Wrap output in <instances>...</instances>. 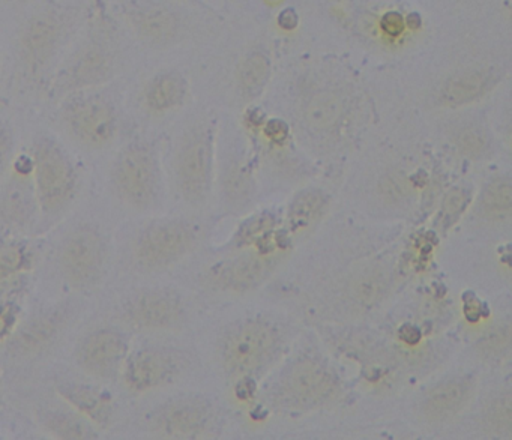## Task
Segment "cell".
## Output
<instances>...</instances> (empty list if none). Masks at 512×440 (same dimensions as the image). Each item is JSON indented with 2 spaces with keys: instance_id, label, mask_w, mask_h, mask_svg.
Segmentation results:
<instances>
[{
  "instance_id": "obj_1",
  "label": "cell",
  "mask_w": 512,
  "mask_h": 440,
  "mask_svg": "<svg viewBox=\"0 0 512 440\" xmlns=\"http://www.w3.org/2000/svg\"><path fill=\"white\" fill-rule=\"evenodd\" d=\"M76 22V14L67 8H46L29 16L17 35L22 70L32 77L47 73L70 41Z\"/></svg>"
},
{
  "instance_id": "obj_2",
  "label": "cell",
  "mask_w": 512,
  "mask_h": 440,
  "mask_svg": "<svg viewBox=\"0 0 512 440\" xmlns=\"http://www.w3.org/2000/svg\"><path fill=\"white\" fill-rule=\"evenodd\" d=\"M118 46L110 35L95 32L83 38L56 71L53 91L62 98L95 91L118 74Z\"/></svg>"
},
{
  "instance_id": "obj_3",
  "label": "cell",
  "mask_w": 512,
  "mask_h": 440,
  "mask_svg": "<svg viewBox=\"0 0 512 440\" xmlns=\"http://www.w3.org/2000/svg\"><path fill=\"white\" fill-rule=\"evenodd\" d=\"M61 122L74 142L92 151L109 146L119 130L115 104L97 89L64 97Z\"/></svg>"
},
{
  "instance_id": "obj_4",
  "label": "cell",
  "mask_w": 512,
  "mask_h": 440,
  "mask_svg": "<svg viewBox=\"0 0 512 440\" xmlns=\"http://www.w3.org/2000/svg\"><path fill=\"white\" fill-rule=\"evenodd\" d=\"M37 199L44 214L64 211L77 190V173L65 149L52 137L35 140L32 149Z\"/></svg>"
},
{
  "instance_id": "obj_5",
  "label": "cell",
  "mask_w": 512,
  "mask_h": 440,
  "mask_svg": "<svg viewBox=\"0 0 512 440\" xmlns=\"http://www.w3.org/2000/svg\"><path fill=\"white\" fill-rule=\"evenodd\" d=\"M113 187L122 200L136 209H146L157 199L160 167L157 154L148 143H131L116 157Z\"/></svg>"
},
{
  "instance_id": "obj_6",
  "label": "cell",
  "mask_w": 512,
  "mask_h": 440,
  "mask_svg": "<svg viewBox=\"0 0 512 440\" xmlns=\"http://www.w3.org/2000/svg\"><path fill=\"white\" fill-rule=\"evenodd\" d=\"M277 332L268 323L245 322L227 332L221 343L224 367L233 374H251L265 367L278 349Z\"/></svg>"
},
{
  "instance_id": "obj_7",
  "label": "cell",
  "mask_w": 512,
  "mask_h": 440,
  "mask_svg": "<svg viewBox=\"0 0 512 440\" xmlns=\"http://www.w3.org/2000/svg\"><path fill=\"white\" fill-rule=\"evenodd\" d=\"M212 140L203 125L191 128L176 152V182L191 205L205 202L211 184Z\"/></svg>"
},
{
  "instance_id": "obj_8",
  "label": "cell",
  "mask_w": 512,
  "mask_h": 440,
  "mask_svg": "<svg viewBox=\"0 0 512 440\" xmlns=\"http://www.w3.org/2000/svg\"><path fill=\"white\" fill-rule=\"evenodd\" d=\"M335 374L319 361H299L293 365L278 388L281 406L292 410H310L323 406L337 394Z\"/></svg>"
},
{
  "instance_id": "obj_9",
  "label": "cell",
  "mask_w": 512,
  "mask_h": 440,
  "mask_svg": "<svg viewBox=\"0 0 512 440\" xmlns=\"http://www.w3.org/2000/svg\"><path fill=\"white\" fill-rule=\"evenodd\" d=\"M196 241L193 227L182 221L155 223L140 233L134 247L137 263L145 269H163L181 260Z\"/></svg>"
},
{
  "instance_id": "obj_10",
  "label": "cell",
  "mask_w": 512,
  "mask_h": 440,
  "mask_svg": "<svg viewBox=\"0 0 512 440\" xmlns=\"http://www.w3.org/2000/svg\"><path fill=\"white\" fill-rule=\"evenodd\" d=\"M62 272L71 286L89 289L103 275L106 244L97 230L82 227L65 241L61 253Z\"/></svg>"
},
{
  "instance_id": "obj_11",
  "label": "cell",
  "mask_w": 512,
  "mask_h": 440,
  "mask_svg": "<svg viewBox=\"0 0 512 440\" xmlns=\"http://www.w3.org/2000/svg\"><path fill=\"white\" fill-rule=\"evenodd\" d=\"M121 17L128 31L145 46H169L181 32L176 13L152 0H127L121 5Z\"/></svg>"
},
{
  "instance_id": "obj_12",
  "label": "cell",
  "mask_w": 512,
  "mask_h": 440,
  "mask_svg": "<svg viewBox=\"0 0 512 440\" xmlns=\"http://www.w3.org/2000/svg\"><path fill=\"white\" fill-rule=\"evenodd\" d=\"M211 407L197 398H182L161 407L152 419V431L163 439H197L211 428Z\"/></svg>"
},
{
  "instance_id": "obj_13",
  "label": "cell",
  "mask_w": 512,
  "mask_h": 440,
  "mask_svg": "<svg viewBox=\"0 0 512 440\" xmlns=\"http://www.w3.org/2000/svg\"><path fill=\"white\" fill-rule=\"evenodd\" d=\"M179 371V358L161 349H142L125 359L122 373L125 385L137 394L160 388Z\"/></svg>"
},
{
  "instance_id": "obj_14",
  "label": "cell",
  "mask_w": 512,
  "mask_h": 440,
  "mask_svg": "<svg viewBox=\"0 0 512 440\" xmlns=\"http://www.w3.org/2000/svg\"><path fill=\"white\" fill-rule=\"evenodd\" d=\"M128 343L115 329H100L85 338L79 350V361L89 374L101 379L116 376L124 367Z\"/></svg>"
},
{
  "instance_id": "obj_15",
  "label": "cell",
  "mask_w": 512,
  "mask_h": 440,
  "mask_svg": "<svg viewBox=\"0 0 512 440\" xmlns=\"http://www.w3.org/2000/svg\"><path fill=\"white\" fill-rule=\"evenodd\" d=\"M182 314L181 299L167 290H146L134 296L125 307V317L131 325L151 331L172 328Z\"/></svg>"
},
{
  "instance_id": "obj_16",
  "label": "cell",
  "mask_w": 512,
  "mask_h": 440,
  "mask_svg": "<svg viewBox=\"0 0 512 440\" xmlns=\"http://www.w3.org/2000/svg\"><path fill=\"white\" fill-rule=\"evenodd\" d=\"M472 385L464 379H452L434 386L422 401V413L430 422H443L457 416L469 403Z\"/></svg>"
},
{
  "instance_id": "obj_17",
  "label": "cell",
  "mask_w": 512,
  "mask_h": 440,
  "mask_svg": "<svg viewBox=\"0 0 512 440\" xmlns=\"http://www.w3.org/2000/svg\"><path fill=\"white\" fill-rule=\"evenodd\" d=\"M187 97V82L176 71H161L148 80L142 101L146 112L161 116L178 109Z\"/></svg>"
},
{
  "instance_id": "obj_18",
  "label": "cell",
  "mask_w": 512,
  "mask_h": 440,
  "mask_svg": "<svg viewBox=\"0 0 512 440\" xmlns=\"http://www.w3.org/2000/svg\"><path fill=\"white\" fill-rule=\"evenodd\" d=\"M499 82V73L491 70L469 71L452 77L440 91V103L446 107L469 106L481 100Z\"/></svg>"
},
{
  "instance_id": "obj_19",
  "label": "cell",
  "mask_w": 512,
  "mask_h": 440,
  "mask_svg": "<svg viewBox=\"0 0 512 440\" xmlns=\"http://www.w3.org/2000/svg\"><path fill=\"white\" fill-rule=\"evenodd\" d=\"M59 394L94 424L106 427L112 421V395L80 383L61 386Z\"/></svg>"
},
{
  "instance_id": "obj_20",
  "label": "cell",
  "mask_w": 512,
  "mask_h": 440,
  "mask_svg": "<svg viewBox=\"0 0 512 440\" xmlns=\"http://www.w3.org/2000/svg\"><path fill=\"white\" fill-rule=\"evenodd\" d=\"M266 271H268V265L260 260H239L235 265L221 269L215 280L221 286L229 287V289H248L251 284L259 281Z\"/></svg>"
},
{
  "instance_id": "obj_21",
  "label": "cell",
  "mask_w": 512,
  "mask_h": 440,
  "mask_svg": "<svg viewBox=\"0 0 512 440\" xmlns=\"http://www.w3.org/2000/svg\"><path fill=\"white\" fill-rule=\"evenodd\" d=\"M512 208V188L508 179H497L482 194L481 212L488 220H508Z\"/></svg>"
},
{
  "instance_id": "obj_22",
  "label": "cell",
  "mask_w": 512,
  "mask_h": 440,
  "mask_svg": "<svg viewBox=\"0 0 512 440\" xmlns=\"http://www.w3.org/2000/svg\"><path fill=\"white\" fill-rule=\"evenodd\" d=\"M269 73H271V65L266 56H263L262 53H253L248 56L242 62L238 73L239 83H241L245 94H259L268 82Z\"/></svg>"
},
{
  "instance_id": "obj_23",
  "label": "cell",
  "mask_w": 512,
  "mask_h": 440,
  "mask_svg": "<svg viewBox=\"0 0 512 440\" xmlns=\"http://www.w3.org/2000/svg\"><path fill=\"white\" fill-rule=\"evenodd\" d=\"M31 265V253L25 245L14 242L0 245V286L10 278L25 272Z\"/></svg>"
},
{
  "instance_id": "obj_24",
  "label": "cell",
  "mask_w": 512,
  "mask_h": 440,
  "mask_svg": "<svg viewBox=\"0 0 512 440\" xmlns=\"http://www.w3.org/2000/svg\"><path fill=\"white\" fill-rule=\"evenodd\" d=\"M341 115V104L332 95H319L307 107V122L317 130H329Z\"/></svg>"
},
{
  "instance_id": "obj_25",
  "label": "cell",
  "mask_w": 512,
  "mask_h": 440,
  "mask_svg": "<svg viewBox=\"0 0 512 440\" xmlns=\"http://www.w3.org/2000/svg\"><path fill=\"white\" fill-rule=\"evenodd\" d=\"M485 427L497 436H509L512 427L511 395H499L488 403L484 412Z\"/></svg>"
},
{
  "instance_id": "obj_26",
  "label": "cell",
  "mask_w": 512,
  "mask_h": 440,
  "mask_svg": "<svg viewBox=\"0 0 512 440\" xmlns=\"http://www.w3.org/2000/svg\"><path fill=\"white\" fill-rule=\"evenodd\" d=\"M59 325H61V322L55 316L35 320L20 335V349L29 352V350H38L46 346L52 338H55Z\"/></svg>"
},
{
  "instance_id": "obj_27",
  "label": "cell",
  "mask_w": 512,
  "mask_h": 440,
  "mask_svg": "<svg viewBox=\"0 0 512 440\" xmlns=\"http://www.w3.org/2000/svg\"><path fill=\"white\" fill-rule=\"evenodd\" d=\"M46 424L50 433L61 437V439H92V437H95L91 425L86 424L82 419L65 415V413L50 415Z\"/></svg>"
},
{
  "instance_id": "obj_28",
  "label": "cell",
  "mask_w": 512,
  "mask_h": 440,
  "mask_svg": "<svg viewBox=\"0 0 512 440\" xmlns=\"http://www.w3.org/2000/svg\"><path fill=\"white\" fill-rule=\"evenodd\" d=\"M322 208V199L317 194H304L296 200L290 212V221L295 229L307 227L311 220L316 218L317 212Z\"/></svg>"
},
{
  "instance_id": "obj_29",
  "label": "cell",
  "mask_w": 512,
  "mask_h": 440,
  "mask_svg": "<svg viewBox=\"0 0 512 440\" xmlns=\"http://www.w3.org/2000/svg\"><path fill=\"white\" fill-rule=\"evenodd\" d=\"M457 146L463 154L475 158L479 157L487 148V139L481 131L475 130V128H466L458 134Z\"/></svg>"
},
{
  "instance_id": "obj_30",
  "label": "cell",
  "mask_w": 512,
  "mask_h": 440,
  "mask_svg": "<svg viewBox=\"0 0 512 440\" xmlns=\"http://www.w3.org/2000/svg\"><path fill=\"white\" fill-rule=\"evenodd\" d=\"M16 149V140H14L13 131L5 125L0 124V178L5 175Z\"/></svg>"
},
{
  "instance_id": "obj_31",
  "label": "cell",
  "mask_w": 512,
  "mask_h": 440,
  "mask_svg": "<svg viewBox=\"0 0 512 440\" xmlns=\"http://www.w3.org/2000/svg\"><path fill=\"white\" fill-rule=\"evenodd\" d=\"M509 347V328L497 329L482 341L481 350L487 356H499Z\"/></svg>"
},
{
  "instance_id": "obj_32",
  "label": "cell",
  "mask_w": 512,
  "mask_h": 440,
  "mask_svg": "<svg viewBox=\"0 0 512 440\" xmlns=\"http://www.w3.org/2000/svg\"><path fill=\"white\" fill-rule=\"evenodd\" d=\"M17 320H19V311L16 305L0 302V341H4L13 334Z\"/></svg>"
},
{
  "instance_id": "obj_33",
  "label": "cell",
  "mask_w": 512,
  "mask_h": 440,
  "mask_svg": "<svg viewBox=\"0 0 512 440\" xmlns=\"http://www.w3.org/2000/svg\"><path fill=\"white\" fill-rule=\"evenodd\" d=\"M382 25L383 29H385L389 35H398L404 29L403 19L395 13H391L388 14V16L383 17Z\"/></svg>"
},
{
  "instance_id": "obj_34",
  "label": "cell",
  "mask_w": 512,
  "mask_h": 440,
  "mask_svg": "<svg viewBox=\"0 0 512 440\" xmlns=\"http://www.w3.org/2000/svg\"><path fill=\"white\" fill-rule=\"evenodd\" d=\"M266 134H268L274 142H284L287 137L286 124H283V122L280 121L269 122L268 127H266Z\"/></svg>"
},
{
  "instance_id": "obj_35",
  "label": "cell",
  "mask_w": 512,
  "mask_h": 440,
  "mask_svg": "<svg viewBox=\"0 0 512 440\" xmlns=\"http://www.w3.org/2000/svg\"><path fill=\"white\" fill-rule=\"evenodd\" d=\"M281 26L283 28H293V26L296 25V17L293 16L290 11H287V13H284L283 16H281Z\"/></svg>"
},
{
  "instance_id": "obj_36",
  "label": "cell",
  "mask_w": 512,
  "mask_h": 440,
  "mask_svg": "<svg viewBox=\"0 0 512 440\" xmlns=\"http://www.w3.org/2000/svg\"><path fill=\"white\" fill-rule=\"evenodd\" d=\"M0 70H2V50H0Z\"/></svg>"
}]
</instances>
